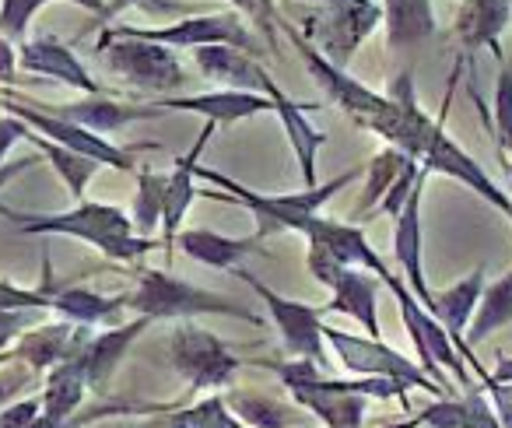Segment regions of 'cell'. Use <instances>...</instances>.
<instances>
[{"label":"cell","instance_id":"obj_1","mask_svg":"<svg viewBox=\"0 0 512 428\" xmlns=\"http://www.w3.org/2000/svg\"><path fill=\"white\" fill-rule=\"evenodd\" d=\"M0 214L25 236H71L81 243H92L116 264H134L144 253L155 250V239H144L130 225V214L116 204H95L78 200V207L60 214H18L11 207H0Z\"/></svg>","mask_w":512,"mask_h":428},{"label":"cell","instance_id":"obj_2","mask_svg":"<svg viewBox=\"0 0 512 428\" xmlns=\"http://www.w3.org/2000/svg\"><path fill=\"white\" fill-rule=\"evenodd\" d=\"M358 176H365V169H348L344 176L330 179V183H323V186H306V190H299V193H278V197H271V193H256V190H249V186L235 183L225 172L197 165V179L225 186V193H207V197L246 204L249 211L256 214V236H264V239L274 236V232H302V225H306L313 214H320V207L327 204L330 197H337L348 183H355Z\"/></svg>","mask_w":512,"mask_h":428},{"label":"cell","instance_id":"obj_3","mask_svg":"<svg viewBox=\"0 0 512 428\" xmlns=\"http://www.w3.org/2000/svg\"><path fill=\"white\" fill-rule=\"evenodd\" d=\"M127 309L148 320H197V316H232V320L260 323V316L246 306L235 302L232 295L207 292L190 281L172 278L169 271H148L137 267V285L127 295Z\"/></svg>","mask_w":512,"mask_h":428},{"label":"cell","instance_id":"obj_4","mask_svg":"<svg viewBox=\"0 0 512 428\" xmlns=\"http://www.w3.org/2000/svg\"><path fill=\"white\" fill-rule=\"evenodd\" d=\"M383 285L390 288L393 295H397V306H400V316H404V327L407 334H411V344H414V355H418V365L428 372V376L435 379V383L442 386V390L449 393V397H456L453 386H449V376L460 379L463 390H470V386H477L474 379H470L467 372V362L460 358V351H456L453 337L446 334V327H442L439 320H435L432 313H428L425 306L418 302V295L411 292V288L404 285V278L400 274H386Z\"/></svg>","mask_w":512,"mask_h":428},{"label":"cell","instance_id":"obj_5","mask_svg":"<svg viewBox=\"0 0 512 428\" xmlns=\"http://www.w3.org/2000/svg\"><path fill=\"white\" fill-rule=\"evenodd\" d=\"M0 106L8 109V113H15L18 120L29 123L36 134H43L46 141L53 144H64L67 151H78V155L92 158V162L99 165H109V169L116 172H137V162L134 155L137 151H155L158 144H137V148H120V144H113L109 137L102 134H92L88 127H81V123H71V120H60V116L46 113V109H39L32 99H25V95L18 92H0Z\"/></svg>","mask_w":512,"mask_h":428},{"label":"cell","instance_id":"obj_6","mask_svg":"<svg viewBox=\"0 0 512 428\" xmlns=\"http://www.w3.org/2000/svg\"><path fill=\"white\" fill-rule=\"evenodd\" d=\"M95 53L113 74H120L130 88L151 95H176L186 88L190 74L179 64L176 50L158 43H141V39H106L99 36Z\"/></svg>","mask_w":512,"mask_h":428},{"label":"cell","instance_id":"obj_7","mask_svg":"<svg viewBox=\"0 0 512 428\" xmlns=\"http://www.w3.org/2000/svg\"><path fill=\"white\" fill-rule=\"evenodd\" d=\"M106 39H141V43H158L169 50H197V46H235V50H260L256 36L242 25L235 11H221V15H190L179 18L172 25H113L102 32Z\"/></svg>","mask_w":512,"mask_h":428},{"label":"cell","instance_id":"obj_8","mask_svg":"<svg viewBox=\"0 0 512 428\" xmlns=\"http://www.w3.org/2000/svg\"><path fill=\"white\" fill-rule=\"evenodd\" d=\"M379 22H383V8L376 0H341V4H330V8H320L316 15H309L302 39L323 60L348 71L358 46L376 32Z\"/></svg>","mask_w":512,"mask_h":428},{"label":"cell","instance_id":"obj_9","mask_svg":"<svg viewBox=\"0 0 512 428\" xmlns=\"http://www.w3.org/2000/svg\"><path fill=\"white\" fill-rule=\"evenodd\" d=\"M169 358L172 369L190 383V390H225L242 369L239 355L218 334L197 327L193 320H179V327L172 330Z\"/></svg>","mask_w":512,"mask_h":428},{"label":"cell","instance_id":"obj_10","mask_svg":"<svg viewBox=\"0 0 512 428\" xmlns=\"http://www.w3.org/2000/svg\"><path fill=\"white\" fill-rule=\"evenodd\" d=\"M323 341L334 348L337 362L348 372L358 376H386V379H404L411 390H425L432 397H449L418 362H411L407 355H400L397 348L383 344L379 337H358V334H344L337 327H323Z\"/></svg>","mask_w":512,"mask_h":428},{"label":"cell","instance_id":"obj_11","mask_svg":"<svg viewBox=\"0 0 512 428\" xmlns=\"http://www.w3.org/2000/svg\"><path fill=\"white\" fill-rule=\"evenodd\" d=\"M232 274L239 281H246L256 292V299H264V306L271 309V320L278 327L281 341H285L288 355L292 358H313V362L323 365V313L320 306H309V302L299 299H285L281 292H274L271 285H264L260 278H253L242 267H232Z\"/></svg>","mask_w":512,"mask_h":428},{"label":"cell","instance_id":"obj_12","mask_svg":"<svg viewBox=\"0 0 512 428\" xmlns=\"http://www.w3.org/2000/svg\"><path fill=\"white\" fill-rule=\"evenodd\" d=\"M278 29H285V36L292 39V46L299 50V57L306 60V67H309V74H313V81L323 88V92H327V99L337 102V106H341L344 113H348L351 120L358 123V127L369 130V123L376 120V116L383 113L386 106H390V99H386V95H379V92H372V88H365L362 81H355L348 71L334 67L330 60H323L320 53H316L313 46H309L306 39H302V32L292 29V25H288L285 18H281Z\"/></svg>","mask_w":512,"mask_h":428},{"label":"cell","instance_id":"obj_13","mask_svg":"<svg viewBox=\"0 0 512 428\" xmlns=\"http://www.w3.org/2000/svg\"><path fill=\"white\" fill-rule=\"evenodd\" d=\"M421 169H425L428 176H432V172H439V176L460 179L463 186H470L477 197L488 200L495 211H502L505 218L512 222V197L502 190V186L491 183V176L481 169V165H477V158H470L467 151H463L460 144L446 134V109H442V116L435 120L432 137H428L425 151H421Z\"/></svg>","mask_w":512,"mask_h":428},{"label":"cell","instance_id":"obj_14","mask_svg":"<svg viewBox=\"0 0 512 428\" xmlns=\"http://www.w3.org/2000/svg\"><path fill=\"white\" fill-rule=\"evenodd\" d=\"M425 179H428V172L421 169L411 197H407V204L400 207V214L393 218V257H397L400 274H404V285L411 288L421 306L428 309L435 292L428 288L425 267H421V250H425V246H421V197H425Z\"/></svg>","mask_w":512,"mask_h":428},{"label":"cell","instance_id":"obj_15","mask_svg":"<svg viewBox=\"0 0 512 428\" xmlns=\"http://www.w3.org/2000/svg\"><path fill=\"white\" fill-rule=\"evenodd\" d=\"M18 50V67L29 74H43V78H53L67 88H78L85 95H106L99 81L88 74V67L74 57V50L67 43L53 36H39V39H25V43L15 46Z\"/></svg>","mask_w":512,"mask_h":428},{"label":"cell","instance_id":"obj_16","mask_svg":"<svg viewBox=\"0 0 512 428\" xmlns=\"http://www.w3.org/2000/svg\"><path fill=\"white\" fill-rule=\"evenodd\" d=\"M88 337H92V327H81V323H71V320L43 323V327L25 330L15 341V348H11V355L22 365H29L32 372H50L53 365L81 355Z\"/></svg>","mask_w":512,"mask_h":428},{"label":"cell","instance_id":"obj_17","mask_svg":"<svg viewBox=\"0 0 512 428\" xmlns=\"http://www.w3.org/2000/svg\"><path fill=\"white\" fill-rule=\"evenodd\" d=\"M299 236L309 239V246H320L327 250L330 257H337L344 267H358V271H376V278L383 281L390 274L386 260L379 257L376 250L369 246L365 232L358 225L348 222H334V218H323V214H313L306 225H302Z\"/></svg>","mask_w":512,"mask_h":428},{"label":"cell","instance_id":"obj_18","mask_svg":"<svg viewBox=\"0 0 512 428\" xmlns=\"http://www.w3.org/2000/svg\"><path fill=\"white\" fill-rule=\"evenodd\" d=\"M218 123L207 120V127L200 130V137L193 141V148L186 151L183 158H176L172 172L165 176V207H162V246L165 253L172 257V246H176V236H179V222L186 218L190 204L197 200V165H200V155H204L207 141L214 137Z\"/></svg>","mask_w":512,"mask_h":428},{"label":"cell","instance_id":"obj_19","mask_svg":"<svg viewBox=\"0 0 512 428\" xmlns=\"http://www.w3.org/2000/svg\"><path fill=\"white\" fill-rule=\"evenodd\" d=\"M512 25V0H463L456 11L453 32L460 39V50L474 57L477 50H491V57L502 64V32Z\"/></svg>","mask_w":512,"mask_h":428},{"label":"cell","instance_id":"obj_20","mask_svg":"<svg viewBox=\"0 0 512 428\" xmlns=\"http://www.w3.org/2000/svg\"><path fill=\"white\" fill-rule=\"evenodd\" d=\"M36 102V99H32ZM39 109L46 113L60 116V120H71V123H81L88 127L92 134H113V130H123L130 123H141V120H158L165 116L162 106H137V102H116L109 95H88L85 102H71V106H43L36 102Z\"/></svg>","mask_w":512,"mask_h":428},{"label":"cell","instance_id":"obj_21","mask_svg":"<svg viewBox=\"0 0 512 428\" xmlns=\"http://www.w3.org/2000/svg\"><path fill=\"white\" fill-rule=\"evenodd\" d=\"M155 106H162L165 113H197L211 123H239L249 120V116L274 113V102L267 95L232 92V88H218V92L204 95H165Z\"/></svg>","mask_w":512,"mask_h":428},{"label":"cell","instance_id":"obj_22","mask_svg":"<svg viewBox=\"0 0 512 428\" xmlns=\"http://www.w3.org/2000/svg\"><path fill=\"white\" fill-rule=\"evenodd\" d=\"M148 327H151L148 316H137V320L120 323V327H109V330H102V334L88 337V344L78 355L81 369H85L88 390H95V393L106 390L109 379H113V372L120 369V362L127 358L130 344H134Z\"/></svg>","mask_w":512,"mask_h":428},{"label":"cell","instance_id":"obj_23","mask_svg":"<svg viewBox=\"0 0 512 428\" xmlns=\"http://www.w3.org/2000/svg\"><path fill=\"white\" fill-rule=\"evenodd\" d=\"M193 57H197V67L204 71V78L218 81L221 88L256 95H267L274 88L271 71L264 64H256L246 50H235V46H197Z\"/></svg>","mask_w":512,"mask_h":428},{"label":"cell","instance_id":"obj_24","mask_svg":"<svg viewBox=\"0 0 512 428\" xmlns=\"http://www.w3.org/2000/svg\"><path fill=\"white\" fill-rule=\"evenodd\" d=\"M267 99L274 102V113H278L281 127H285L288 141H292V151H295V158H299L302 183L316 186V155H320V148L327 144V134L309 127L306 113L309 109H320L323 102H292L281 85H274L271 92H267Z\"/></svg>","mask_w":512,"mask_h":428},{"label":"cell","instance_id":"obj_25","mask_svg":"<svg viewBox=\"0 0 512 428\" xmlns=\"http://www.w3.org/2000/svg\"><path fill=\"white\" fill-rule=\"evenodd\" d=\"M379 285H383V281H379L376 274L358 271V267H344L337 285L330 288L334 299H330L327 306H320V313L351 316V320L365 330V337H379Z\"/></svg>","mask_w":512,"mask_h":428},{"label":"cell","instance_id":"obj_26","mask_svg":"<svg viewBox=\"0 0 512 428\" xmlns=\"http://www.w3.org/2000/svg\"><path fill=\"white\" fill-rule=\"evenodd\" d=\"M414 421L425 428H498L488 393H481L477 386L463 390V397L456 393V397L432 400V404L414 414Z\"/></svg>","mask_w":512,"mask_h":428},{"label":"cell","instance_id":"obj_27","mask_svg":"<svg viewBox=\"0 0 512 428\" xmlns=\"http://www.w3.org/2000/svg\"><path fill=\"white\" fill-rule=\"evenodd\" d=\"M383 25L390 50H421L439 32L432 0H383Z\"/></svg>","mask_w":512,"mask_h":428},{"label":"cell","instance_id":"obj_28","mask_svg":"<svg viewBox=\"0 0 512 428\" xmlns=\"http://www.w3.org/2000/svg\"><path fill=\"white\" fill-rule=\"evenodd\" d=\"M179 250L186 253L190 260L197 264H207V267H218V271H232L239 267V260L246 253H256L264 236H246V239H232V236H221V232H207V229H186L176 236Z\"/></svg>","mask_w":512,"mask_h":428},{"label":"cell","instance_id":"obj_29","mask_svg":"<svg viewBox=\"0 0 512 428\" xmlns=\"http://www.w3.org/2000/svg\"><path fill=\"white\" fill-rule=\"evenodd\" d=\"M509 323H512V267L498 281L484 285L481 302H477L474 316H470L467 330H463V341L474 351V344L488 341L495 330L509 327Z\"/></svg>","mask_w":512,"mask_h":428},{"label":"cell","instance_id":"obj_30","mask_svg":"<svg viewBox=\"0 0 512 428\" xmlns=\"http://www.w3.org/2000/svg\"><path fill=\"white\" fill-rule=\"evenodd\" d=\"M50 309L64 320L81 323V327H99L109 323L120 309H127V295H99L88 288H53Z\"/></svg>","mask_w":512,"mask_h":428},{"label":"cell","instance_id":"obj_31","mask_svg":"<svg viewBox=\"0 0 512 428\" xmlns=\"http://www.w3.org/2000/svg\"><path fill=\"white\" fill-rule=\"evenodd\" d=\"M292 400L306 411H313L327 428H362L365 425V400L362 393L344 390H295Z\"/></svg>","mask_w":512,"mask_h":428},{"label":"cell","instance_id":"obj_32","mask_svg":"<svg viewBox=\"0 0 512 428\" xmlns=\"http://www.w3.org/2000/svg\"><path fill=\"white\" fill-rule=\"evenodd\" d=\"M225 404L246 428H292L295 425V407L285 404V400L264 397V393L232 390L225 397Z\"/></svg>","mask_w":512,"mask_h":428},{"label":"cell","instance_id":"obj_33","mask_svg":"<svg viewBox=\"0 0 512 428\" xmlns=\"http://www.w3.org/2000/svg\"><path fill=\"white\" fill-rule=\"evenodd\" d=\"M25 141H32L39 148V155L46 158V162L57 169V176L67 183V190H71V197L74 200H85V186H88V179L99 172V162H92V158H85V155H78V151H67L64 144H53V141H46L43 134H36V130H29V137Z\"/></svg>","mask_w":512,"mask_h":428},{"label":"cell","instance_id":"obj_34","mask_svg":"<svg viewBox=\"0 0 512 428\" xmlns=\"http://www.w3.org/2000/svg\"><path fill=\"white\" fill-rule=\"evenodd\" d=\"M162 207H165V176L158 172H137V193L134 204H130V225H134L137 236L151 239L162 229Z\"/></svg>","mask_w":512,"mask_h":428},{"label":"cell","instance_id":"obj_35","mask_svg":"<svg viewBox=\"0 0 512 428\" xmlns=\"http://www.w3.org/2000/svg\"><path fill=\"white\" fill-rule=\"evenodd\" d=\"M169 421H172V428H246L228 411L221 393H211V397L197 400V404L169 411Z\"/></svg>","mask_w":512,"mask_h":428},{"label":"cell","instance_id":"obj_36","mask_svg":"<svg viewBox=\"0 0 512 428\" xmlns=\"http://www.w3.org/2000/svg\"><path fill=\"white\" fill-rule=\"evenodd\" d=\"M411 155H404V151H397V148H386L383 155H376L369 165H365V176H369V183H365V190H362V200H358V207H355V214H365V211H372V207L383 200V193L390 190V183L397 179V172L404 169V162Z\"/></svg>","mask_w":512,"mask_h":428},{"label":"cell","instance_id":"obj_37","mask_svg":"<svg viewBox=\"0 0 512 428\" xmlns=\"http://www.w3.org/2000/svg\"><path fill=\"white\" fill-rule=\"evenodd\" d=\"M495 148L502 155V165L512 162V64L502 60V71L495 81Z\"/></svg>","mask_w":512,"mask_h":428},{"label":"cell","instance_id":"obj_38","mask_svg":"<svg viewBox=\"0 0 512 428\" xmlns=\"http://www.w3.org/2000/svg\"><path fill=\"white\" fill-rule=\"evenodd\" d=\"M43 267H46L43 288H18L11 281H0V313H43V309H50V295H53L50 257H43Z\"/></svg>","mask_w":512,"mask_h":428},{"label":"cell","instance_id":"obj_39","mask_svg":"<svg viewBox=\"0 0 512 428\" xmlns=\"http://www.w3.org/2000/svg\"><path fill=\"white\" fill-rule=\"evenodd\" d=\"M43 4H50V0H0V36L15 46L25 43V32Z\"/></svg>","mask_w":512,"mask_h":428},{"label":"cell","instance_id":"obj_40","mask_svg":"<svg viewBox=\"0 0 512 428\" xmlns=\"http://www.w3.org/2000/svg\"><path fill=\"white\" fill-rule=\"evenodd\" d=\"M418 176H421V162H418V158H407L404 169L397 172V179L390 183V190H386L383 200H379V211H383L386 218H397L400 207H404L407 197H411V190H414V183H418Z\"/></svg>","mask_w":512,"mask_h":428},{"label":"cell","instance_id":"obj_41","mask_svg":"<svg viewBox=\"0 0 512 428\" xmlns=\"http://www.w3.org/2000/svg\"><path fill=\"white\" fill-rule=\"evenodd\" d=\"M235 11H242L246 18H253L256 29L264 32L267 46H271L274 53H278V25H281V15L278 8H274V0H228Z\"/></svg>","mask_w":512,"mask_h":428},{"label":"cell","instance_id":"obj_42","mask_svg":"<svg viewBox=\"0 0 512 428\" xmlns=\"http://www.w3.org/2000/svg\"><path fill=\"white\" fill-rule=\"evenodd\" d=\"M306 264H309V274H313L320 285H327V288H334L337 285V278L344 274V264L337 257H330L327 250H320V246H309V257H306Z\"/></svg>","mask_w":512,"mask_h":428},{"label":"cell","instance_id":"obj_43","mask_svg":"<svg viewBox=\"0 0 512 428\" xmlns=\"http://www.w3.org/2000/svg\"><path fill=\"white\" fill-rule=\"evenodd\" d=\"M29 123L25 120H18L15 113H8V116H0V165H4V158H8V151L15 148L18 141H25L29 137Z\"/></svg>","mask_w":512,"mask_h":428},{"label":"cell","instance_id":"obj_44","mask_svg":"<svg viewBox=\"0 0 512 428\" xmlns=\"http://www.w3.org/2000/svg\"><path fill=\"white\" fill-rule=\"evenodd\" d=\"M29 316L32 313H0V351L15 348L18 337L29 330Z\"/></svg>","mask_w":512,"mask_h":428},{"label":"cell","instance_id":"obj_45","mask_svg":"<svg viewBox=\"0 0 512 428\" xmlns=\"http://www.w3.org/2000/svg\"><path fill=\"white\" fill-rule=\"evenodd\" d=\"M123 8L127 4H134V8H144L148 15L162 18V15H197V8H190V4H176V0H120Z\"/></svg>","mask_w":512,"mask_h":428},{"label":"cell","instance_id":"obj_46","mask_svg":"<svg viewBox=\"0 0 512 428\" xmlns=\"http://www.w3.org/2000/svg\"><path fill=\"white\" fill-rule=\"evenodd\" d=\"M15 78H18V50L15 43H8V39L0 36V81L15 85Z\"/></svg>","mask_w":512,"mask_h":428},{"label":"cell","instance_id":"obj_47","mask_svg":"<svg viewBox=\"0 0 512 428\" xmlns=\"http://www.w3.org/2000/svg\"><path fill=\"white\" fill-rule=\"evenodd\" d=\"M29 365H25V369H15V372H8V376H0V407L8 404L11 397H15L18 390H22L25 386V379H29Z\"/></svg>","mask_w":512,"mask_h":428},{"label":"cell","instance_id":"obj_48","mask_svg":"<svg viewBox=\"0 0 512 428\" xmlns=\"http://www.w3.org/2000/svg\"><path fill=\"white\" fill-rule=\"evenodd\" d=\"M32 165H39V158H18V162H4V165H0V190H4V186H8L15 176L29 172Z\"/></svg>","mask_w":512,"mask_h":428},{"label":"cell","instance_id":"obj_49","mask_svg":"<svg viewBox=\"0 0 512 428\" xmlns=\"http://www.w3.org/2000/svg\"><path fill=\"white\" fill-rule=\"evenodd\" d=\"M491 379H495V383H512V355L498 358V365H495V372H491Z\"/></svg>","mask_w":512,"mask_h":428},{"label":"cell","instance_id":"obj_50","mask_svg":"<svg viewBox=\"0 0 512 428\" xmlns=\"http://www.w3.org/2000/svg\"><path fill=\"white\" fill-rule=\"evenodd\" d=\"M71 4H78V8L92 11V15H102V18H109V15H113V8H109L106 0H71Z\"/></svg>","mask_w":512,"mask_h":428},{"label":"cell","instance_id":"obj_51","mask_svg":"<svg viewBox=\"0 0 512 428\" xmlns=\"http://www.w3.org/2000/svg\"><path fill=\"white\" fill-rule=\"evenodd\" d=\"M88 428H141L134 421H123V418H102V421H92Z\"/></svg>","mask_w":512,"mask_h":428},{"label":"cell","instance_id":"obj_52","mask_svg":"<svg viewBox=\"0 0 512 428\" xmlns=\"http://www.w3.org/2000/svg\"><path fill=\"white\" fill-rule=\"evenodd\" d=\"M141 428H172L169 411H165V414H158V418H151V421H141Z\"/></svg>","mask_w":512,"mask_h":428},{"label":"cell","instance_id":"obj_53","mask_svg":"<svg viewBox=\"0 0 512 428\" xmlns=\"http://www.w3.org/2000/svg\"><path fill=\"white\" fill-rule=\"evenodd\" d=\"M309 4H320V8H330V4H341V0H309Z\"/></svg>","mask_w":512,"mask_h":428},{"label":"cell","instance_id":"obj_54","mask_svg":"<svg viewBox=\"0 0 512 428\" xmlns=\"http://www.w3.org/2000/svg\"><path fill=\"white\" fill-rule=\"evenodd\" d=\"M11 358H15V355H11V351H0V365H8Z\"/></svg>","mask_w":512,"mask_h":428},{"label":"cell","instance_id":"obj_55","mask_svg":"<svg viewBox=\"0 0 512 428\" xmlns=\"http://www.w3.org/2000/svg\"><path fill=\"white\" fill-rule=\"evenodd\" d=\"M505 169H509V179H512V162H509V165H505Z\"/></svg>","mask_w":512,"mask_h":428}]
</instances>
